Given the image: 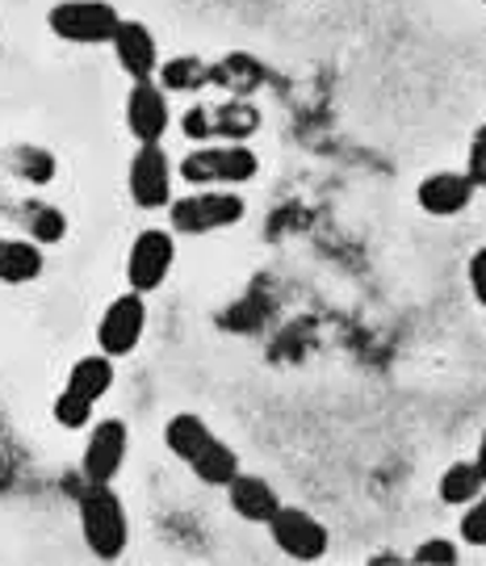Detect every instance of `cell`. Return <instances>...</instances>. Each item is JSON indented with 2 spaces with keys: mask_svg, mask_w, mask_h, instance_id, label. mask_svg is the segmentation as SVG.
Returning a JSON list of instances; mask_svg holds the SVG:
<instances>
[{
  "mask_svg": "<svg viewBox=\"0 0 486 566\" xmlns=\"http://www.w3.org/2000/svg\"><path fill=\"white\" fill-rule=\"evenodd\" d=\"M76 507H81L84 546L93 549V558H102V563L122 558V549L130 542V521H126L118 491L109 483H88L84 479L76 486Z\"/></svg>",
  "mask_w": 486,
  "mask_h": 566,
  "instance_id": "cell-1",
  "label": "cell"
},
{
  "mask_svg": "<svg viewBox=\"0 0 486 566\" xmlns=\"http://www.w3.org/2000/svg\"><path fill=\"white\" fill-rule=\"evenodd\" d=\"M181 172L198 189H223V185H247L261 172V156L247 143H214V147H193L181 160Z\"/></svg>",
  "mask_w": 486,
  "mask_h": 566,
  "instance_id": "cell-2",
  "label": "cell"
},
{
  "mask_svg": "<svg viewBox=\"0 0 486 566\" xmlns=\"http://www.w3.org/2000/svg\"><path fill=\"white\" fill-rule=\"evenodd\" d=\"M247 214L240 193L231 189H198L189 198L168 202V227L172 235H210V231H226Z\"/></svg>",
  "mask_w": 486,
  "mask_h": 566,
  "instance_id": "cell-3",
  "label": "cell"
},
{
  "mask_svg": "<svg viewBox=\"0 0 486 566\" xmlns=\"http://www.w3.org/2000/svg\"><path fill=\"white\" fill-rule=\"evenodd\" d=\"M51 34L63 42H81V46H102L114 42L122 25L118 4L109 0H60L51 13H46Z\"/></svg>",
  "mask_w": 486,
  "mask_h": 566,
  "instance_id": "cell-4",
  "label": "cell"
},
{
  "mask_svg": "<svg viewBox=\"0 0 486 566\" xmlns=\"http://www.w3.org/2000/svg\"><path fill=\"white\" fill-rule=\"evenodd\" d=\"M268 537L294 563H319L327 554V546H331V533H327L324 521H315L306 507H285V504L273 512Z\"/></svg>",
  "mask_w": 486,
  "mask_h": 566,
  "instance_id": "cell-5",
  "label": "cell"
},
{
  "mask_svg": "<svg viewBox=\"0 0 486 566\" xmlns=\"http://www.w3.org/2000/svg\"><path fill=\"white\" fill-rule=\"evenodd\" d=\"M126 189H130V202L139 210H160L172 202V160L160 143H139L130 168H126Z\"/></svg>",
  "mask_w": 486,
  "mask_h": 566,
  "instance_id": "cell-6",
  "label": "cell"
},
{
  "mask_svg": "<svg viewBox=\"0 0 486 566\" xmlns=\"http://www.w3.org/2000/svg\"><path fill=\"white\" fill-rule=\"evenodd\" d=\"M172 261H177V240H172V231L147 227V231H139L135 243H130L126 282H130V290H139V294H151V290H160L163 285Z\"/></svg>",
  "mask_w": 486,
  "mask_h": 566,
  "instance_id": "cell-7",
  "label": "cell"
},
{
  "mask_svg": "<svg viewBox=\"0 0 486 566\" xmlns=\"http://www.w3.org/2000/svg\"><path fill=\"white\" fill-rule=\"evenodd\" d=\"M142 327H147V306H142L139 290H126L114 303L105 306L102 324H97V344H102L105 357H130L135 344L142 340Z\"/></svg>",
  "mask_w": 486,
  "mask_h": 566,
  "instance_id": "cell-8",
  "label": "cell"
},
{
  "mask_svg": "<svg viewBox=\"0 0 486 566\" xmlns=\"http://www.w3.org/2000/svg\"><path fill=\"white\" fill-rule=\"evenodd\" d=\"M126 446H130V428L122 424V420H102L88 432L81 479H88V483H114V474L126 462Z\"/></svg>",
  "mask_w": 486,
  "mask_h": 566,
  "instance_id": "cell-9",
  "label": "cell"
},
{
  "mask_svg": "<svg viewBox=\"0 0 486 566\" xmlns=\"http://www.w3.org/2000/svg\"><path fill=\"white\" fill-rule=\"evenodd\" d=\"M172 122L168 109V93L160 88V81H135L130 97H126V126L139 143H160L163 130Z\"/></svg>",
  "mask_w": 486,
  "mask_h": 566,
  "instance_id": "cell-10",
  "label": "cell"
},
{
  "mask_svg": "<svg viewBox=\"0 0 486 566\" xmlns=\"http://www.w3.org/2000/svg\"><path fill=\"white\" fill-rule=\"evenodd\" d=\"M114 55H118L122 72L130 81H156L160 72V51H156V34L142 21L122 18L118 34H114Z\"/></svg>",
  "mask_w": 486,
  "mask_h": 566,
  "instance_id": "cell-11",
  "label": "cell"
},
{
  "mask_svg": "<svg viewBox=\"0 0 486 566\" xmlns=\"http://www.w3.org/2000/svg\"><path fill=\"white\" fill-rule=\"evenodd\" d=\"M226 500H231V512L243 516V521H252V525H268L273 512L282 507V500H277V491H273L268 479L243 474V470L226 483Z\"/></svg>",
  "mask_w": 486,
  "mask_h": 566,
  "instance_id": "cell-12",
  "label": "cell"
},
{
  "mask_svg": "<svg viewBox=\"0 0 486 566\" xmlns=\"http://www.w3.org/2000/svg\"><path fill=\"white\" fill-rule=\"evenodd\" d=\"M415 198H420L424 214H432V219H453L469 206L474 185H469L466 172H432V177H424Z\"/></svg>",
  "mask_w": 486,
  "mask_h": 566,
  "instance_id": "cell-13",
  "label": "cell"
},
{
  "mask_svg": "<svg viewBox=\"0 0 486 566\" xmlns=\"http://www.w3.org/2000/svg\"><path fill=\"white\" fill-rule=\"evenodd\" d=\"M210 84H219L226 88L231 97H252L256 88L268 84V67L261 60H252V55H223L219 63H210Z\"/></svg>",
  "mask_w": 486,
  "mask_h": 566,
  "instance_id": "cell-14",
  "label": "cell"
},
{
  "mask_svg": "<svg viewBox=\"0 0 486 566\" xmlns=\"http://www.w3.org/2000/svg\"><path fill=\"white\" fill-rule=\"evenodd\" d=\"M261 126V109L247 105V97H231L226 105L210 109V139H235L243 143Z\"/></svg>",
  "mask_w": 486,
  "mask_h": 566,
  "instance_id": "cell-15",
  "label": "cell"
},
{
  "mask_svg": "<svg viewBox=\"0 0 486 566\" xmlns=\"http://www.w3.org/2000/svg\"><path fill=\"white\" fill-rule=\"evenodd\" d=\"M42 273V248L34 240H0V282L25 285Z\"/></svg>",
  "mask_w": 486,
  "mask_h": 566,
  "instance_id": "cell-16",
  "label": "cell"
},
{
  "mask_svg": "<svg viewBox=\"0 0 486 566\" xmlns=\"http://www.w3.org/2000/svg\"><path fill=\"white\" fill-rule=\"evenodd\" d=\"M210 437H214L210 424H205L202 416H189V411H184V416H172V420L163 424V446L172 449L181 462H193V458L210 446Z\"/></svg>",
  "mask_w": 486,
  "mask_h": 566,
  "instance_id": "cell-17",
  "label": "cell"
},
{
  "mask_svg": "<svg viewBox=\"0 0 486 566\" xmlns=\"http://www.w3.org/2000/svg\"><path fill=\"white\" fill-rule=\"evenodd\" d=\"M156 81H160L163 93H198L210 84V63L198 60V55H172V60L160 63Z\"/></svg>",
  "mask_w": 486,
  "mask_h": 566,
  "instance_id": "cell-18",
  "label": "cell"
},
{
  "mask_svg": "<svg viewBox=\"0 0 486 566\" xmlns=\"http://www.w3.org/2000/svg\"><path fill=\"white\" fill-rule=\"evenodd\" d=\"M189 465H193V474H198L205 486H226L240 474V453L226 446V441H219V437H210V446H205Z\"/></svg>",
  "mask_w": 486,
  "mask_h": 566,
  "instance_id": "cell-19",
  "label": "cell"
},
{
  "mask_svg": "<svg viewBox=\"0 0 486 566\" xmlns=\"http://www.w3.org/2000/svg\"><path fill=\"white\" fill-rule=\"evenodd\" d=\"M109 386H114V357H105V353L81 357V361L72 365V374H67V390H76V395L93 399V403L102 395H109Z\"/></svg>",
  "mask_w": 486,
  "mask_h": 566,
  "instance_id": "cell-20",
  "label": "cell"
},
{
  "mask_svg": "<svg viewBox=\"0 0 486 566\" xmlns=\"http://www.w3.org/2000/svg\"><path fill=\"white\" fill-rule=\"evenodd\" d=\"M21 227L34 243H60L67 235V219L60 206L46 202H21Z\"/></svg>",
  "mask_w": 486,
  "mask_h": 566,
  "instance_id": "cell-21",
  "label": "cell"
},
{
  "mask_svg": "<svg viewBox=\"0 0 486 566\" xmlns=\"http://www.w3.org/2000/svg\"><path fill=\"white\" fill-rule=\"evenodd\" d=\"M483 474H478V465L474 462H453L441 474V500L445 504H474L478 495H483Z\"/></svg>",
  "mask_w": 486,
  "mask_h": 566,
  "instance_id": "cell-22",
  "label": "cell"
},
{
  "mask_svg": "<svg viewBox=\"0 0 486 566\" xmlns=\"http://www.w3.org/2000/svg\"><path fill=\"white\" fill-rule=\"evenodd\" d=\"M9 164H13V172H18L21 181H30V185L55 181V156H51L46 147H39V143H21L18 151L9 156Z\"/></svg>",
  "mask_w": 486,
  "mask_h": 566,
  "instance_id": "cell-23",
  "label": "cell"
},
{
  "mask_svg": "<svg viewBox=\"0 0 486 566\" xmlns=\"http://www.w3.org/2000/svg\"><path fill=\"white\" fill-rule=\"evenodd\" d=\"M51 416H55V424L60 428H84L88 420H93V399H84V395H76V390H67L63 386V395L55 399V407H51Z\"/></svg>",
  "mask_w": 486,
  "mask_h": 566,
  "instance_id": "cell-24",
  "label": "cell"
},
{
  "mask_svg": "<svg viewBox=\"0 0 486 566\" xmlns=\"http://www.w3.org/2000/svg\"><path fill=\"white\" fill-rule=\"evenodd\" d=\"M466 177H469V185H474V189H486V122L474 130V139H469Z\"/></svg>",
  "mask_w": 486,
  "mask_h": 566,
  "instance_id": "cell-25",
  "label": "cell"
},
{
  "mask_svg": "<svg viewBox=\"0 0 486 566\" xmlns=\"http://www.w3.org/2000/svg\"><path fill=\"white\" fill-rule=\"evenodd\" d=\"M415 563L420 566H453L457 563V546L448 537H427L424 546L415 549Z\"/></svg>",
  "mask_w": 486,
  "mask_h": 566,
  "instance_id": "cell-26",
  "label": "cell"
},
{
  "mask_svg": "<svg viewBox=\"0 0 486 566\" xmlns=\"http://www.w3.org/2000/svg\"><path fill=\"white\" fill-rule=\"evenodd\" d=\"M462 542L486 546V495H478L474 507H466V516H462Z\"/></svg>",
  "mask_w": 486,
  "mask_h": 566,
  "instance_id": "cell-27",
  "label": "cell"
},
{
  "mask_svg": "<svg viewBox=\"0 0 486 566\" xmlns=\"http://www.w3.org/2000/svg\"><path fill=\"white\" fill-rule=\"evenodd\" d=\"M181 130L189 139H210V105H189L181 118Z\"/></svg>",
  "mask_w": 486,
  "mask_h": 566,
  "instance_id": "cell-28",
  "label": "cell"
},
{
  "mask_svg": "<svg viewBox=\"0 0 486 566\" xmlns=\"http://www.w3.org/2000/svg\"><path fill=\"white\" fill-rule=\"evenodd\" d=\"M469 290H474V298L486 306V248H478V252L469 256Z\"/></svg>",
  "mask_w": 486,
  "mask_h": 566,
  "instance_id": "cell-29",
  "label": "cell"
},
{
  "mask_svg": "<svg viewBox=\"0 0 486 566\" xmlns=\"http://www.w3.org/2000/svg\"><path fill=\"white\" fill-rule=\"evenodd\" d=\"M369 563H373V566H399L403 558H399V554H373Z\"/></svg>",
  "mask_w": 486,
  "mask_h": 566,
  "instance_id": "cell-30",
  "label": "cell"
},
{
  "mask_svg": "<svg viewBox=\"0 0 486 566\" xmlns=\"http://www.w3.org/2000/svg\"><path fill=\"white\" fill-rule=\"evenodd\" d=\"M474 465H478V474L486 479V432H483V441H478V458H474Z\"/></svg>",
  "mask_w": 486,
  "mask_h": 566,
  "instance_id": "cell-31",
  "label": "cell"
}]
</instances>
